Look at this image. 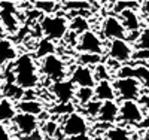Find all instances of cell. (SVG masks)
I'll list each match as a JSON object with an SVG mask.
<instances>
[{
  "mask_svg": "<svg viewBox=\"0 0 149 140\" xmlns=\"http://www.w3.org/2000/svg\"><path fill=\"white\" fill-rule=\"evenodd\" d=\"M74 86L70 81H58V82H54L52 86H51V91L52 94L55 95V98L60 101V104H67L72 101V98L74 97Z\"/></svg>",
  "mask_w": 149,
  "mask_h": 140,
  "instance_id": "obj_13",
  "label": "cell"
},
{
  "mask_svg": "<svg viewBox=\"0 0 149 140\" xmlns=\"http://www.w3.org/2000/svg\"><path fill=\"white\" fill-rule=\"evenodd\" d=\"M61 5L67 10H88V9H91L90 2H63Z\"/></svg>",
  "mask_w": 149,
  "mask_h": 140,
  "instance_id": "obj_28",
  "label": "cell"
},
{
  "mask_svg": "<svg viewBox=\"0 0 149 140\" xmlns=\"http://www.w3.org/2000/svg\"><path fill=\"white\" fill-rule=\"evenodd\" d=\"M76 48L81 51L82 54H95V55H102L104 52V45L102 39L98 37L94 31L86 30L79 36V40L76 43Z\"/></svg>",
  "mask_w": 149,
  "mask_h": 140,
  "instance_id": "obj_6",
  "label": "cell"
},
{
  "mask_svg": "<svg viewBox=\"0 0 149 140\" xmlns=\"http://www.w3.org/2000/svg\"><path fill=\"white\" fill-rule=\"evenodd\" d=\"M14 122L17 125V128L19 130V133H22L24 136H30L37 130V118L31 116V115H26V113H17Z\"/></svg>",
  "mask_w": 149,
  "mask_h": 140,
  "instance_id": "obj_15",
  "label": "cell"
},
{
  "mask_svg": "<svg viewBox=\"0 0 149 140\" xmlns=\"http://www.w3.org/2000/svg\"><path fill=\"white\" fill-rule=\"evenodd\" d=\"M31 6H34V10H37L39 14H43L45 15H52L57 12L60 3L57 2H52V0H42V2H34L31 3Z\"/></svg>",
  "mask_w": 149,
  "mask_h": 140,
  "instance_id": "obj_21",
  "label": "cell"
},
{
  "mask_svg": "<svg viewBox=\"0 0 149 140\" xmlns=\"http://www.w3.org/2000/svg\"><path fill=\"white\" fill-rule=\"evenodd\" d=\"M69 29H72L74 33H85L86 30H88V21H86V18L78 15V17H74L70 22H69Z\"/></svg>",
  "mask_w": 149,
  "mask_h": 140,
  "instance_id": "obj_26",
  "label": "cell"
},
{
  "mask_svg": "<svg viewBox=\"0 0 149 140\" xmlns=\"http://www.w3.org/2000/svg\"><path fill=\"white\" fill-rule=\"evenodd\" d=\"M0 22L5 31L14 34L19 29V22L17 20V3L14 2H0Z\"/></svg>",
  "mask_w": 149,
  "mask_h": 140,
  "instance_id": "obj_7",
  "label": "cell"
},
{
  "mask_svg": "<svg viewBox=\"0 0 149 140\" xmlns=\"http://www.w3.org/2000/svg\"><path fill=\"white\" fill-rule=\"evenodd\" d=\"M136 51H149V27L139 31V40L134 42Z\"/></svg>",
  "mask_w": 149,
  "mask_h": 140,
  "instance_id": "obj_25",
  "label": "cell"
},
{
  "mask_svg": "<svg viewBox=\"0 0 149 140\" xmlns=\"http://www.w3.org/2000/svg\"><path fill=\"white\" fill-rule=\"evenodd\" d=\"M39 24L45 34V39L51 42L61 40L69 30V21L60 15H45L40 18Z\"/></svg>",
  "mask_w": 149,
  "mask_h": 140,
  "instance_id": "obj_2",
  "label": "cell"
},
{
  "mask_svg": "<svg viewBox=\"0 0 149 140\" xmlns=\"http://www.w3.org/2000/svg\"><path fill=\"white\" fill-rule=\"evenodd\" d=\"M55 52V45L54 42L48 40V39H43L39 42V45H37V49H36V58H45L48 55H52Z\"/></svg>",
  "mask_w": 149,
  "mask_h": 140,
  "instance_id": "obj_22",
  "label": "cell"
},
{
  "mask_svg": "<svg viewBox=\"0 0 149 140\" xmlns=\"http://www.w3.org/2000/svg\"><path fill=\"white\" fill-rule=\"evenodd\" d=\"M17 57H18V52L14 43L8 39L0 40V66H5L8 63L17 60Z\"/></svg>",
  "mask_w": 149,
  "mask_h": 140,
  "instance_id": "obj_19",
  "label": "cell"
},
{
  "mask_svg": "<svg viewBox=\"0 0 149 140\" xmlns=\"http://www.w3.org/2000/svg\"><path fill=\"white\" fill-rule=\"evenodd\" d=\"M40 72L51 81L58 82V81H63L66 76V64L60 57L52 54V55H48L42 60Z\"/></svg>",
  "mask_w": 149,
  "mask_h": 140,
  "instance_id": "obj_5",
  "label": "cell"
},
{
  "mask_svg": "<svg viewBox=\"0 0 149 140\" xmlns=\"http://www.w3.org/2000/svg\"><path fill=\"white\" fill-rule=\"evenodd\" d=\"M61 130H63V134L67 137H81L85 136L88 131V122L82 113L72 112L70 115L66 116Z\"/></svg>",
  "mask_w": 149,
  "mask_h": 140,
  "instance_id": "obj_4",
  "label": "cell"
},
{
  "mask_svg": "<svg viewBox=\"0 0 149 140\" xmlns=\"http://www.w3.org/2000/svg\"><path fill=\"white\" fill-rule=\"evenodd\" d=\"M0 140H9V131L6 130L5 124L0 122Z\"/></svg>",
  "mask_w": 149,
  "mask_h": 140,
  "instance_id": "obj_34",
  "label": "cell"
},
{
  "mask_svg": "<svg viewBox=\"0 0 149 140\" xmlns=\"http://www.w3.org/2000/svg\"><path fill=\"white\" fill-rule=\"evenodd\" d=\"M15 115H17V107L14 101L8 97L0 100V122L2 124L12 122Z\"/></svg>",
  "mask_w": 149,
  "mask_h": 140,
  "instance_id": "obj_20",
  "label": "cell"
},
{
  "mask_svg": "<svg viewBox=\"0 0 149 140\" xmlns=\"http://www.w3.org/2000/svg\"><path fill=\"white\" fill-rule=\"evenodd\" d=\"M100 106H102V101H97V100H91L88 104H85V112H86V115H90V116H94L97 118L98 115V112H100Z\"/></svg>",
  "mask_w": 149,
  "mask_h": 140,
  "instance_id": "obj_31",
  "label": "cell"
},
{
  "mask_svg": "<svg viewBox=\"0 0 149 140\" xmlns=\"http://www.w3.org/2000/svg\"><path fill=\"white\" fill-rule=\"evenodd\" d=\"M115 90L116 97H119L122 101H136L140 97L142 85L136 79L131 78H118L113 84H112Z\"/></svg>",
  "mask_w": 149,
  "mask_h": 140,
  "instance_id": "obj_3",
  "label": "cell"
},
{
  "mask_svg": "<svg viewBox=\"0 0 149 140\" xmlns=\"http://www.w3.org/2000/svg\"><path fill=\"white\" fill-rule=\"evenodd\" d=\"M107 66L104 64H97L95 70H93L94 75V81L95 82H100V81H109V72H107Z\"/></svg>",
  "mask_w": 149,
  "mask_h": 140,
  "instance_id": "obj_30",
  "label": "cell"
},
{
  "mask_svg": "<svg viewBox=\"0 0 149 140\" xmlns=\"http://www.w3.org/2000/svg\"><path fill=\"white\" fill-rule=\"evenodd\" d=\"M118 119L127 124H140L143 121V112L137 101H121L118 104Z\"/></svg>",
  "mask_w": 149,
  "mask_h": 140,
  "instance_id": "obj_8",
  "label": "cell"
},
{
  "mask_svg": "<svg viewBox=\"0 0 149 140\" xmlns=\"http://www.w3.org/2000/svg\"><path fill=\"white\" fill-rule=\"evenodd\" d=\"M140 6L139 2H116L113 5V12H116V14H121V12L124 10H136Z\"/></svg>",
  "mask_w": 149,
  "mask_h": 140,
  "instance_id": "obj_29",
  "label": "cell"
},
{
  "mask_svg": "<svg viewBox=\"0 0 149 140\" xmlns=\"http://www.w3.org/2000/svg\"><path fill=\"white\" fill-rule=\"evenodd\" d=\"M79 60H81V63H82L81 66L90 67V66H97V64H100L102 55H95V54H81Z\"/></svg>",
  "mask_w": 149,
  "mask_h": 140,
  "instance_id": "obj_27",
  "label": "cell"
},
{
  "mask_svg": "<svg viewBox=\"0 0 149 140\" xmlns=\"http://www.w3.org/2000/svg\"><path fill=\"white\" fill-rule=\"evenodd\" d=\"M6 31H5V29H3V25H2V22H0V40H3V39H6Z\"/></svg>",
  "mask_w": 149,
  "mask_h": 140,
  "instance_id": "obj_36",
  "label": "cell"
},
{
  "mask_svg": "<svg viewBox=\"0 0 149 140\" xmlns=\"http://www.w3.org/2000/svg\"><path fill=\"white\" fill-rule=\"evenodd\" d=\"M133 55V48L131 43H128L125 39H118V40H110L109 43V58L116 63H125L131 60Z\"/></svg>",
  "mask_w": 149,
  "mask_h": 140,
  "instance_id": "obj_9",
  "label": "cell"
},
{
  "mask_svg": "<svg viewBox=\"0 0 149 140\" xmlns=\"http://www.w3.org/2000/svg\"><path fill=\"white\" fill-rule=\"evenodd\" d=\"M74 97L81 106L88 104L91 100H94V91L93 88H76L74 90Z\"/></svg>",
  "mask_w": 149,
  "mask_h": 140,
  "instance_id": "obj_24",
  "label": "cell"
},
{
  "mask_svg": "<svg viewBox=\"0 0 149 140\" xmlns=\"http://www.w3.org/2000/svg\"><path fill=\"white\" fill-rule=\"evenodd\" d=\"M106 140H130V133L124 127H110L106 133Z\"/></svg>",
  "mask_w": 149,
  "mask_h": 140,
  "instance_id": "obj_23",
  "label": "cell"
},
{
  "mask_svg": "<svg viewBox=\"0 0 149 140\" xmlns=\"http://www.w3.org/2000/svg\"><path fill=\"white\" fill-rule=\"evenodd\" d=\"M69 81L78 88H94V85H95L93 70L90 67H85V66L74 67Z\"/></svg>",
  "mask_w": 149,
  "mask_h": 140,
  "instance_id": "obj_12",
  "label": "cell"
},
{
  "mask_svg": "<svg viewBox=\"0 0 149 140\" xmlns=\"http://www.w3.org/2000/svg\"><path fill=\"white\" fill-rule=\"evenodd\" d=\"M57 128H58V125H57L54 121H49V122L45 124V133H46L48 136H54L55 131H57Z\"/></svg>",
  "mask_w": 149,
  "mask_h": 140,
  "instance_id": "obj_32",
  "label": "cell"
},
{
  "mask_svg": "<svg viewBox=\"0 0 149 140\" xmlns=\"http://www.w3.org/2000/svg\"><path fill=\"white\" fill-rule=\"evenodd\" d=\"M102 31H103V36L109 40H118V39H125L127 37L125 29L122 27L121 21L113 15H109L104 18L103 25H102Z\"/></svg>",
  "mask_w": 149,
  "mask_h": 140,
  "instance_id": "obj_10",
  "label": "cell"
},
{
  "mask_svg": "<svg viewBox=\"0 0 149 140\" xmlns=\"http://www.w3.org/2000/svg\"><path fill=\"white\" fill-rule=\"evenodd\" d=\"M118 20L121 21V24H122V27L125 29V31L136 33L140 29V18H139L136 10H124V12H121Z\"/></svg>",
  "mask_w": 149,
  "mask_h": 140,
  "instance_id": "obj_17",
  "label": "cell"
},
{
  "mask_svg": "<svg viewBox=\"0 0 149 140\" xmlns=\"http://www.w3.org/2000/svg\"><path fill=\"white\" fill-rule=\"evenodd\" d=\"M97 119L102 122L113 124L118 121V103L116 101H103L100 106V112L97 115Z\"/></svg>",
  "mask_w": 149,
  "mask_h": 140,
  "instance_id": "obj_16",
  "label": "cell"
},
{
  "mask_svg": "<svg viewBox=\"0 0 149 140\" xmlns=\"http://www.w3.org/2000/svg\"><path fill=\"white\" fill-rule=\"evenodd\" d=\"M93 91H94V100L97 101H102V103L103 101H116V94L110 81L95 82Z\"/></svg>",
  "mask_w": 149,
  "mask_h": 140,
  "instance_id": "obj_14",
  "label": "cell"
},
{
  "mask_svg": "<svg viewBox=\"0 0 149 140\" xmlns=\"http://www.w3.org/2000/svg\"><path fill=\"white\" fill-rule=\"evenodd\" d=\"M118 78H131L149 86V67L146 66H121L116 72Z\"/></svg>",
  "mask_w": 149,
  "mask_h": 140,
  "instance_id": "obj_11",
  "label": "cell"
},
{
  "mask_svg": "<svg viewBox=\"0 0 149 140\" xmlns=\"http://www.w3.org/2000/svg\"><path fill=\"white\" fill-rule=\"evenodd\" d=\"M139 9H140V12H142L143 15L149 17V2H142L140 6H139Z\"/></svg>",
  "mask_w": 149,
  "mask_h": 140,
  "instance_id": "obj_35",
  "label": "cell"
},
{
  "mask_svg": "<svg viewBox=\"0 0 149 140\" xmlns=\"http://www.w3.org/2000/svg\"><path fill=\"white\" fill-rule=\"evenodd\" d=\"M145 140H149V131L146 133V136H145Z\"/></svg>",
  "mask_w": 149,
  "mask_h": 140,
  "instance_id": "obj_37",
  "label": "cell"
},
{
  "mask_svg": "<svg viewBox=\"0 0 149 140\" xmlns=\"http://www.w3.org/2000/svg\"><path fill=\"white\" fill-rule=\"evenodd\" d=\"M15 84L21 90H33L39 84V72H37L34 58L30 54L18 55L14 66Z\"/></svg>",
  "mask_w": 149,
  "mask_h": 140,
  "instance_id": "obj_1",
  "label": "cell"
},
{
  "mask_svg": "<svg viewBox=\"0 0 149 140\" xmlns=\"http://www.w3.org/2000/svg\"><path fill=\"white\" fill-rule=\"evenodd\" d=\"M15 107L17 110H19V113H26L36 118L43 113V104L37 100H21L15 104Z\"/></svg>",
  "mask_w": 149,
  "mask_h": 140,
  "instance_id": "obj_18",
  "label": "cell"
},
{
  "mask_svg": "<svg viewBox=\"0 0 149 140\" xmlns=\"http://www.w3.org/2000/svg\"><path fill=\"white\" fill-rule=\"evenodd\" d=\"M133 60H149V51H136L131 55Z\"/></svg>",
  "mask_w": 149,
  "mask_h": 140,
  "instance_id": "obj_33",
  "label": "cell"
}]
</instances>
